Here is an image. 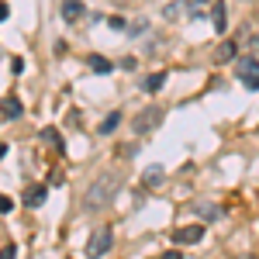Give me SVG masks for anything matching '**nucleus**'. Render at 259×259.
I'll return each mask as SVG.
<instances>
[{"label": "nucleus", "mask_w": 259, "mask_h": 259, "mask_svg": "<svg viewBox=\"0 0 259 259\" xmlns=\"http://www.w3.org/2000/svg\"><path fill=\"white\" fill-rule=\"evenodd\" d=\"M159 259H183V252H177V249H169V252H162Z\"/></svg>", "instance_id": "obj_21"}, {"label": "nucleus", "mask_w": 259, "mask_h": 259, "mask_svg": "<svg viewBox=\"0 0 259 259\" xmlns=\"http://www.w3.org/2000/svg\"><path fill=\"white\" fill-rule=\"evenodd\" d=\"M111 28H114V31H124L128 24H124V18H111Z\"/></svg>", "instance_id": "obj_20"}, {"label": "nucleus", "mask_w": 259, "mask_h": 259, "mask_svg": "<svg viewBox=\"0 0 259 259\" xmlns=\"http://www.w3.org/2000/svg\"><path fill=\"white\" fill-rule=\"evenodd\" d=\"M41 142H49V145H56V149H62V139L56 135V132H52V128H45V132H41Z\"/></svg>", "instance_id": "obj_17"}, {"label": "nucleus", "mask_w": 259, "mask_h": 259, "mask_svg": "<svg viewBox=\"0 0 259 259\" xmlns=\"http://www.w3.org/2000/svg\"><path fill=\"white\" fill-rule=\"evenodd\" d=\"M80 18H83V4L80 0H62V21L73 24V21H80Z\"/></svg>", "instance_id": "obj_7"}, {"label": "nucleus", "mask_w": 259, "mask_h": 259, "mask_svg": "<svg viewBox=\"0 0 259 259\" xmlns=\"http://www.w3.org/2000/svg\"><path fill=\"white\" fill-rule=\"evenodd\" d=\"M87 66H90L94 73H100V76L114 69V66H111V59H104V56H87Z\"/></svg>", "instance_id": "obj_11"}, {"label": "nucleus", "mask_w": 259, "mask_h": 259, "mask_svg": "<svg viewBox=\"0 0 259 259\" xmlns=\"http://www.w3.org/2000/svg\"><path fill=\"white\" fill-rule=\"evenodd\" d=\"M225 14H228V11H225V4H214V11H211V18H214V31H225V28H228V18H225Z\"/></svg>", "instance_id": "obj_13"}, {"label": "nucleus", "mask_w": 259, "mask_h": 259, "mask_svg": "<svg viewBox=\"0 0 259 259\" xmlns=\"http://www.w3.org/2000/svg\"><path fill=\"white\" fill-rule=\"evenodd\" d=\"M162 87H166V73H156V76L145 80V90H149V94H156V90H162Z\"/></svg>", "instance_id": "obj_15"}, {"label": "nucleus", "mask_w": 259, "mask_h": 259, "mask_svg": "<svg viewBox=\"0 0 259 259\" xmlns=\"http://www.w3.org/2000/svg\"><path fill=\"white\" fill-rule=\"evenodd\" d=\"M21 111H24V107H21V100H14V97H4V100H0V114H4L7 121L21 118Z\"/></svg>", "instance_id": "obj_8"}, {"label": "nucleus", "mask_w": 259, "mask_h": 259, "mask_svg": "<svg viewBox=\"0 0 259 259\" xmlns=\"http://www.w3.org/2000/svg\"><path fill=\"white\" fill-rule=\"evenodd\" d=\"M235 52H239V45H235V41H221L218 52H214V62H228V59H235Z\"/></svg>", "instance_id": "obj_10"}, {"label": "nucleus", "mask_w": 259, "mask_h": 259, "mask_svg": "<svg viewBox=\"0 0 259 259\" xmlns=\"http://www.w3.org/2000/svg\"><path fill=\"white\" fill-rule=\"evenodd\" d=\"M249 4H252V0H249Z\"/></svg>", "instance_id": "obj_27"}, {"label": "nucleus", "mask_w": 259, "mask_h": 259, "mask_svg": "<svg viewBox=\"0 0 259 259\" xmlns=\"http://www.w3.org/2000/svg\"><path fill=\"white\" fill-rule=\"evenodd\" d=\"M162 118H166V111H162L159 104H149V107H142L135 121H132V128H135V135H149L152 128H159Z\"/></svg>", "instance_id": "obj_2"}, {"label": "nucleus", "mask_w": 259, "mask_h": 259, "mask_svg": "<svg viewBox=\"0 0 259 259\" xmlns=\"http://www.w3.org/2000/svg\"><path fill=\"white\" fill-rule=\"evenodd\" d=\"M197 211H200V218H204V221H218L221 218V211L214 207V204H200Z\"/></svg>", "instance_id": "obj_16"}, {"label": "nucleus", "mask_w": 259, "mask_h": 259, "mask_svg": "<svg viewBox=\"0 0 259 259\" xmlns=\"http://www.w3.org/2000/svg\"><path fill=\"white\" fill-rule=\"evenodd\" d=\"M245 259H256V256H245Z\"/></svg>", "instance_id": "obj_26"}, {"label": "nucleus", "mask_w": 259, "mask_h": 259, "mask_svg": "<svg viewBox=\"0 0 259 259\" xmlns=\"http://www.w3.org/2000/svg\"><path fill=\"white\" fill-rule=\"evenodd\" d=\"M4 156H7V145H4V142H0V159H4Z\"/></svg>", "instance_id": "obj_23"}, {"label": "nucleus", "mask_w": 259, "mask_h": 259, "mask_svg": "<svg viewBox=\"0 0 259 259\" xmlns=\"http://www.w3.org/2000/svg\"><path fill=\"white\" fill-rule=\"evenodd\" d=\"M187 14H190V0H173V4L162 7V18L166 21H180V18H187Z\"/></svg>", "instance_id": "obj_6"}, {"label": "nucleus", "mask_w": 259, "mask_h": 259, "mask_svg": "<svg viewBox=\"0 0 259 259\" xmlns=\"http://www.w3.org/2000/svg\"><path fill=\"white\" fill-rule=\"evenodd\" d=\"M173 239H177L180 245H197V242L204 239V228H200V225H187V228H177Z\"/></svg>", "instance_id": "obj_5"}, {"label": "nucleus", "mask_w": 259, "mask_h": 259, "mask_svg": "<svg viewBox=\"0 0 259 259\" xmlns=\"http://www.w3.org/2000/svg\"><path fill=\"white\" fill-rule=\"evenodd\" d=\"M121 124V111H111L107 118H104V124H100V135H114Z\"/></svg>", "instance_id": "obj_12"}, {"label": "nucleus", "mask_w": 259, "mask_h": 259, "mask_svg": "<svg viewBox=\"0 0 259 259\" xmlns=\"http://www.w3.org/2000/svg\"><path fill=\"white\" fill-rule=\"evenodd\" d=\"M45 183H38V187H28V194H24V204L28 207H38V204H45Z\"/></svg>", "instance_id": "obj_9"}, {"label": "nucleus", "mask_w": 259, "mask_h": 259, "mask_svg": "<svg viewBox=\"0 0 259 259\" xmlns=\"http://www.w3.org/2000/svg\"><path fill=\"white\" fill-rule=\"evenodd\" d=\"M249 45H252V49H259V35H256V38H252V41H249Z\"/></svg>", "instance_id": "obj_24"}, {"label": "nucleus", "mask_w": 259, "mask_h": 259, "mask_svg": "<svg viewBox=\"0 0 259 259\" xmlns=\"http://www.w3.org/2000/svg\"><path fill=\"white\" fill-rule=\"evenodd\" d=\"M197 4H207V0H197Z\"/></svg>", "instance_id": "obj_25"}, {"label": "nucleus", "mask_w": 259, "mask_h": 259, "mask_svg": "<svg viewBox=\"0 0 259 259\" xmlns=\"http://www.w3.org/2000/svg\"><path fill=\"white\" fill-rule=\"evenodd\" d=\"M0 21H7V4H0Z\"/></svg>", "instance_id": "obj_22"}, {"label": "nucleus", "mask_w": 259, "mask_h": 259, "mask_svg": "<svg viewBox=\"0 0 259 259\" xmlns=\"http://www.w3.org/2000/svg\"><path fill=\"white\" fill-rule=\"evenodd\" d=\"M118 194V177H100L90 183V190H87V197H83V204H87V211H97V207H104V204H111V197Z\"/></svg>", "instance_id": "obj_1"}, {"label": "nucleus", "mask_w": 259, "mask_h": 259, "mask_svg": "<svg viewBox=\"0 0 259 259\" xmlns=\"http://www.w3.org/2000/svg\"><path fill=\"white\" fill-rule=\"evenodd\" d=\"M162 177H166V173H162L159 166H152V169H145V177H142V180H145V187H159Z\"/></svg>", "instance_id": "obj_14"}, {"label": "nucleus", "mask_w": 259, "mask_h": 259, "mask_svg": "<svg viewBox=\"0 0 259 259\" xmlns=\"http://www.w3.org/2000/svg\"><path fill=\"white\" fill-rule=\"evenodd\" d=\"M235 73H239V80L245 83V90H259V59L242 56L239 66H235Z\"/></svg>", "instance_id": "obj_3"}, {"label": "nucleus", "mask_w": 259, "mask_h": 259, "mask_svg": "<svg viewBox=\"0 0 259 259\" xmlns=\"http://www.w3.org/2000/svg\"><path fill=\"white\" fill-rule=\"evenodd\" d=\"M104 252H111V228H97L87 242V256L90 259H100Z\"/></svg>", "instance_id": "obj_4"}, {"label": "nucleus", "mask_w": 259, "mask_h": 259, "mask_svg": "<svg viewBox=\"0 0 259 259\" xmlns=\"http://www.w3.org/2000/svg\"><path fill=\"white\" fill-rule=\"evenodd\" d=\"M0 259H18V245H4L0 249Z\"/></svg>", "instance_id": "obj_18"}, {"label": "nucleus", "mask_w": 259, "mask_h": 259, "mask_svg": "<svg viewBox=\"0 0 259 259\" xmlns=\"http://www.w3.org/2000/svg\"><path fill=\"white\" fill-rule=\"evenodd\" d=\"M11 207H14V200H11V197H4V194H0V214H7Z\"/></svg>", "instance_id": "obj_19"}]
</instances>
